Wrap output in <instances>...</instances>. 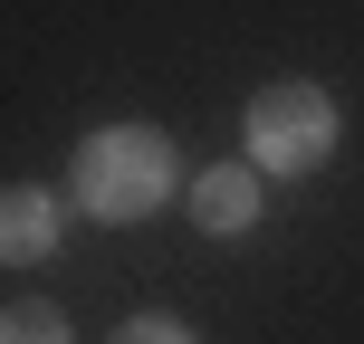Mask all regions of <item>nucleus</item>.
<instances>
[{"instance_id": "obj_1", "label": "nucleus", "mask_w": 364, "mask_h": 344, "mask_svg": "<svg viewBox=\"0 0 364 344\" xmlns=\"http://www.w3.org/2000/svg\"><path fill=\"white\" fill-rule=\"evenodd\" d=\"M164 192H173V144L154 125H106L77 144V201L96 220H144L164 211Z\"/></svg>"}, {"instance_id": "obj_2", "label": "nucleus", "mask_w": 364, "mask_h": 344, "mask_svg": "<svg viewBox=\"0 0 364 344\" xmlns=\"http://www.w3.org/2000/svg\"><path fill=\"white\" fill-rule=\"evenodd\" d=\"M250 153H259V172H316L336 153V96L326 87H259L250 96Z\"/></svg>"}, {"instance_id": "obj_3", "label": "nucleus", "mask_w": 364, "mask_h": 344, "mask_svg": "<svg viewBox=\"0 0 364 344\" xmlns=\"http://www.w3.org/2000/svg\"><path fill=\"white\" fill-rule=\"evenodd\" d=\"M192 220H201L211 239H240V230L259 220V172H240V163L201 172V182H192Z\"/></svg>"}, {"instance_id": "obj_4", "label": "nucleus", "mask_w": 364, "mask_h": 344, "mask_svg": "<svg viewBox=\"0 0 364 344\" xmlns=\"http://www.w3.org/2000/svg\"><path fill=\"white\" fill-rule=\"evenodd\" d=\"M48 239H58V201L38 192V182H19V192L0 201V249L10 258H48Z\"/></svg>"}, {"instance_id": "obj_5", "label": "nucleus", "mask_w": 364, "mask_h": 344, "mask_svg": "<svg viewBox=\"0 0 364 344\" xmlns=\"http://www.w3.org/2000/svg\"><path fill=\"white\" fill-rule=\"evenodd\" d=\"M0 344H68V326H58L48 306H10V326H0Z\"/></svg>"}, {"instance_id": "obj_6", "label": "nucleus", "mask_w": 364, "mask_h": 344, "mask_svg": "<svg viewBox=\"0 0 364 344\" xmlns=\"http://www.w3.org/2000/svg\"><path fill=\"white\" fill-rule=\"evenodd\" d=\"M115 344H201V335L173 326V316H134V326H115Z\"/></svg>"}]
</instances>
